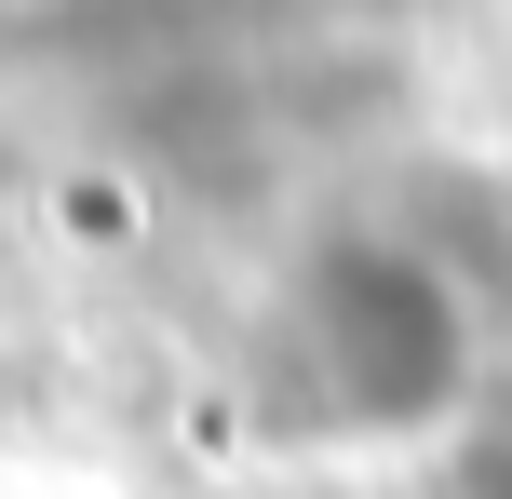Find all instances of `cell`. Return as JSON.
Instances as JSON below:
<instances>
[{"instance_id": "obj_1", "label": "cell", "mask_w": 512, "mask_h": 499, "mask_svg": "<svg viewBox=\"0 0 512 499\" xmlns=\"http://www.w3.org/2000/svg\"><path fill=\"white\" fill-rule=\"evenodd\" d=\"M472 499H512V432L486 446V473H472Z\"/></svg>"}]
</instances>
